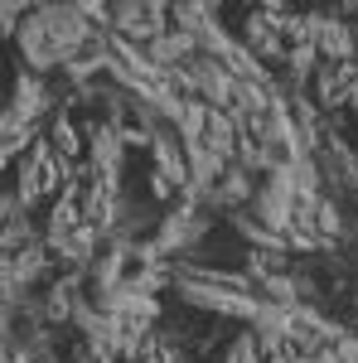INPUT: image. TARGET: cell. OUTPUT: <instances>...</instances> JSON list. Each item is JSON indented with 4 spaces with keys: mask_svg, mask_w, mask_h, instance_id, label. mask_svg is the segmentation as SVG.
Listing matches in <instances>:
<instances>
[{
    "mask_svg": "<svg viewBox=\"0 0 358 363\" xmlns=\"http://www.w3.org/2000/svg\"><path fill=\"white\" fill-rule=\"evenodd\" d=\"M208 199H218V203H257V184H252V169L247 165H233L218 174V184H213V194Z\"/></svg>",
    "mask_w": 358,
    "mask_h": 363,
    "instance_id": "obj_1",
    "label": "cell"
}]
</instances>
